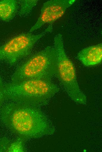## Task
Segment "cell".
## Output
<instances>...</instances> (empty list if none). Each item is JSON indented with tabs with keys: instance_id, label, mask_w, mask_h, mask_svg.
<instances>
[{
	"instance_id": "8",
	"label": "cell",
	"mask_w": 102,
	"mask_h": 152,
	"mask_svg": "<svg viewBox=\"0 0 102 152\" xmlns=\"http://www.w3.org/2000/svg\"><path fill=\"white\" fill-rule=\"evenodd\" d=\"M18 1L0 0V19L8 22L15 16L18 8Z\"/></svg>"
},
{
	"instance_id": "5",
	"label": "cell",
	"mask_w": 102,
	"mask_h": 152,
	"mask_svg": "<svg viewBox=\"0 0 102 152\" xmlns=\"http://www.w3.org/2000/svg\"><path fill=\"white\" fill-rule=\"evenodd\" d=\"M52 30V24H50L40 34L24 33L14 37L0 47V61H5L11 64H14L28 55L35 43Z\"/></svg>"
},
{
	"instance_id": "4",
	"label": "cell",
	"mask_w": 102,
	"mask_h": 152,
	"mask_svg": "<svg viewBox=\"0 0 102 152\" xmlns=\"http://www.w3.org/2000/svg\"><path fill=\"white\" fill-rule=\"evenodd\" d=\"M54 42L57 55L56 75L71 99L76 103L84 104L86 97L79 86L74 66L66 53L62 34L56 35Z\"/></svg>"
},
{
	"instance_id": "10",
	"label": "cell",
	"mask_w": 102,
	"mask_h": 152,
	"mask_svg": "<svg viewBox=\"0 0 102 152\" xmlns=\"http://www.w3.org/2000/svg\"><path fill=\"white\" fill-rule=\"evenodd\" d=\"M37 0H22L18 1L20 6L19 14L25 16L29 14L38 2Z\"/></svg>"
},
{
	"instance_id": "2",
	"label": "cell",
	"mask_w": 102,
	"mask_h": 152,
	"mask_svg": "<svg viewBox=\"0 0 102 152\" xmlns=\"http://www.w3.org/2000/svg\"><path fill=\"white\" fill-rule=\"evenodd\" d=\"M59 90L51 80L32 79L4 85V97L12 101L39 107L46 104Z\"/></svg>"
},
{
	"instance_id": "6",
	"label": "cell",
	"mask_w": 102,
	"mask_h": 152,
	"mask_svg": "<svg viewBox=\"0 0 102 152\" xmlns=\"http://www.w3.org/2000/svg\"><path fill=\"white\" fill-rule=\"evenodd\" d=\"M75 0H51L45 2L37 21L31 27L32 32L40 28L45 24H52L61 18L66 9L71 6Z\"/></svg>"
},
{
	"instance_id": "11",
	"label": "cell",
	"mask_w": 102,
	"mask_h": 152,
	"mask_svg": "<svg viewBox=\"0 0 102 152\" xmlns=\"http://www.w3.org/2000/svg\"><path fill=\"white\" fill-rule=\"evenodd\" d=\"M4 85L1 78L0 77V106L4 97Z\"/></svg>"
},
{
	"instance_id": "3",
	"label": "cell",
	"mask_w": 102,
	"mask_h": 152,
	"mask_svg": "<svg viewBox=\"0 0 102 152\" xmlns=\"http://www.w3.org/2000/svg\"><path fill=\"white\" fill-rule=\"evenodd\" d=\"M56 70V50L54 46H48L20 65L13 73L11 82L32 79L51 80Z\"/></svg>"
},
{
	"instance_id": "9",
	"label": "cell",
	"mask_w": 102,
	"mask_h": 152,
	"mask_svg": "<svg viewBox=\"0 0 102 152\" xmlns=\"http://www.w3.org/2000/svg\"><path fill=\"white\" fill-rule=\"evenodd\" d=\"M23 139L19 137L11 140L3 137L0 140V152H25Z\"/></svg>"
},
{
	"instance_id": "7",
	"label": "cell",
	"mask_w": 102,
	"mask_h": 152,
	"mask_svg": "<svg viewBox=\"0 0 102 152\" xmlns=\"http://www.w3.org/2000/svg\"><path fill=\"white\" fill-rule=\"evenodd\" d=\"M77 57L86 66L99 64L102 60V44L100 43L82 49L78 53Z\"/></svg>"
},
{
	"instance_id": "1",
	"label": "cell",
	"mask_w": 102,
	"mask_h": 152,
	"mask_svg": "<svg viewBox=\"0 0 102 152\" xmlns=\"http://www.w3.org/2000/svg\"><path fill=\"white\" fill-rule=\"evenodd\" d=\"M1 118L12 132L23 139L37 138L55 132L46 116L34 105L12 101L3 107Z\"/></svg>"
}]
</instances>
